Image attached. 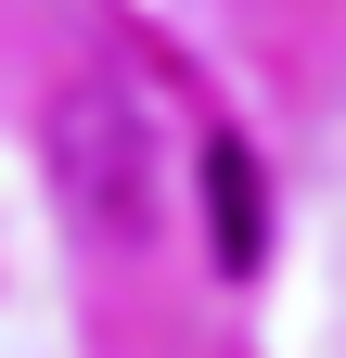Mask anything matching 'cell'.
Returning a JSON list of instances; mask_svg holds the SVG:
<instances>
[{
    "label": "cell",
    "mask_w": 346,
    "mask_h": 358,
    "mask_svg": "<svg viewBox=\"0 0 346 358\" xmlns=\"http://www.w3.org/2000/svg\"><path fill=\"white\" fill-rule=\"evenodd\" d=\"M52 179L77 192L90 231L141 243V231H154V115L128 103L116 77H77L64 103H52Z\"/></svg>",
    "instance_id": "cell-1"
},
{
    "label": "cell",
    "mask_w": 346,
    "mask_h": 358,
    "mask_svg": "<svg viewBox=\"0 0 346 358\" xmlns=\"http://www.w3.org/2000/svg\"><path fill=\"white\" fill-rule=\"evenodd\" d=\"M205 231H219L231 282H256V256H270V179H256L244 141H205Z\"/></svg>",
    "instance_id": "cell-2"
}]
</instances>
